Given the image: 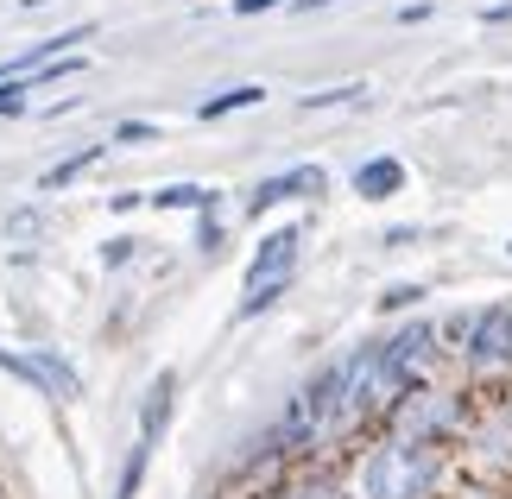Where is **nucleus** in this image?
Wrapping results in <instances>:
<instances>
[{"mask_svg": "<svg viewBox=\"0 0 512 499\" xmlns=\"http://www.w3.org/2000/svg\"><path fill=\"white\" fill-rule=\"evenodd\" d=\"M500 411H506V424H512V386H506V392H500Z\"/></svg>", "mask_w": 512, "mask_h": 499, "instance_id": "nucleus-27", "label": "nucleus"}, {"mask_svg": "<svg viewBox=\"0 0 512 499\" xmlns=\"http://www.w3.org/2000/svg\"><path fill=\"white\" fill-rule=\"evenodd\" d=\"M285 291H291V278H266V285H247V291H241V304H234V323H253V316H266Z\"/></svg>", "mask_w": 512, "mask_h": 499, "instance_id": "nucleus-14", "label": "nucleus"}, {"mask_svg": "<svg viewBox=\"0 0 512 499\" xmlns=\"http://www.w3.org/2000/svg\"><path fill=\"white\" fill-rule=\"evenodd\" d=\"M260 102H266V83H228V89H215V95L196 102V121H228V114H247Z\"/></svg>", "mask_w": 512, "mask_h": 499, "instance_id": "nucleus-12", "label": "nucleus"}, {"mask_svg": "<svg viewBox=\"0 0 512 499\" xmlns=\"http://www.w3.org/2000/svg\"><path fill=\"white\" fill-rule=\"evenodd\" d=\"M146 468H152V443H140V436H133V449H127V462H121V481H114V499H140Z\"/></svg>", "mask_w": 512, "mask_h": 499, "instance_id": "nucleus-15", "label": "nucleus"}, {"mask_svg": "<svg viewBox=\"0 0 512 499\" xmlns=\"http://www.w3.org/2000/svg\"><path fill=\"white\" fill-rule=\"evenodd\" d=\"M468 424H475V405H468L462 392L437 386V379H418V386L380 417V430L405 436V443H430V449H456L468 436Z\"/></svg>", "mask_w": 512, "mask_h": 499, "instance_id": "nucleus-2", "label": "nucleus"}, {"mask_svg": "<svg viewBox=\"0 0 512 499\" xmlns=\"http://www.w3.org/2000/svg\"><path fill=\"white\" fill-rule=\"evenodd\" d=\"M7 228H13V234H38V228H45V209H19Z\"/></svg>", "mask_w": 512, "mask_h": 499, "instance_id": "nucleus-23", "label": "nucleus"}, {"mask_svg": "<svg viewBox=\"0 0 512 499\" xmlns=\"http://www.w3.org/2000/svg\"><path fill=\"white\" fill-rule=\"evenodd\" d=\"M260 499H354V493H348L342 462H298V468H285Z\"/></svg>", "mask_w": 512, "mask_h": 499, "instance_id": "nucleus-6", "label": "nucleus"}, {"mask_svg": "<svg viewBox=\"0 0 512 499\" xmlns=\"http://www.w3.org/2000/svg\"><path fill=\"white\" fill-rule=\"evenodd\" d=\"M329 190V171L323 165H291V171H272L260 177V184L247 190V215L260 222V215H272L279 203H298V196H323Z\"/></svg>", "mask_w": 512, "mask_h": 499, "instance_id": "nucleus-5", "label": "nucleus"}, {"mask_svg": "<svg viewBox=\"0 0 512 499\" xmlns=\"http://www.w3.org/2000/svg\"><path fill=\"white\" fill-rule=\"evenodd\" d=\"M418 297H424V285H386V291H380V310H386V316L418 310Z\"/></svg>", "mask_w": 512, "mask_h": 499, "instance_id": "nucleus-19", "label": "nucleus"}, {"mask_svg": "<svg viewBox=\"0 0 512 499\" xmlns=\"http://www.w3.org/2000/svg\"><path fill=\"white\" fill-rule=\"evenodd\" d=\"M32 95H38V83H32V76H7V83H0V114H7V121H19V114H32Z\"/></svg>", "mask_w": 512, "mask_h": 499, "instance_id": "nucleus-16", "label": "nucleus"}, {"mask_svg": "<svg viewBox=\"0 0 512 499\" xmlns=\"http://www.w3.org/2000/svg\"><path fill=\"white\" fill-rule=\"evenodd\" d=\"M342 474L354 499H443L449 474H456V449H430V443H405L392 430H373L342 455Z\"/></svg>", "mask_w": 512, "mask_h": 499, "instance_id": "nucleus-1", "label": "nucleus"}, {"mask_svg": "<svg viewBox=\"0 0 512 499\" xmlns=\"http://www.w3.org/2000/svg\"><path fill=\"white\" fill-rule=\"evenodd\" d=\"M171 411H177V373L159 367V373H152V386H146V398H140V443H152V449L165 443Z\"/></svg>", "mask_w": 512, "mask_h": 499, "instance_id": "nucleus-8", "label": "nucleus"}, {"mask_svg": "<svg viewBox=\"0 0 512 499\" xmlns=\"http://www.w3.org/2000/svg\"><path fill=\"white\" fill-rule=\"evenodd\" d=\"M512 19V0H494V7H481V26H506Z\"/></svg>", "mask_w": 512, "mask_h": 499, "instance_id": "nucleus-25", "label": "nucleus"}, {"mask_svg": "<svg viewBox=\"0 0 512 499\" xmlns=\"http://www.w3.org/2000/svg\"><path fill=\"white\" fill-rule=\"evenodd\" d=\"M456 361L475 379H512V304H487V310L468 316Z\"/></svg>", "mask_w": 512, "mask_h": 499, "instance_id": "nucleus-3", "label": "nucleus"}, {"mask_svg": "<svg viewBox=\"0 0 512 499\" xmlns=\"http://www.w3.org/2000/svg\"><path fill=\"white\" fill-rule=\"evenodd\" d=\"M0 499H7V487H0Z\"/></svg>", "mask_w": 512, "mask_h": 499, "instance_id": "nucleus-29", "label": "nucleus"}, {"mask_svg": "<svg viewBox=\"0 0 512 499\" xmlns=\"http://www.w3.org/2000/svg\"><path fill=\"white\" fill-rule=\"evenodd\" d=\"M108 146H159V121H121L108 133Z\"/></svg>", "mask_w": 512, "mask_h": 499, "instance_id": "nucleus-17", "label": "nucleus"}, {"mask_svg": "<svg viewBox=\"0 0 512 499\" xmlns=\"http://www.w3.org/2000/svg\"><path fill=\"white\" fill-rule=\"evenodd\" d=\"M133 253H140V241H133V234H114V241H102V266H108V272H121Z\"/></svg>", "mask_w": 512, "mask_h": 499, "instance_id": "nucleus-20", "label": "nucleus"}, {"mask_svg": "<svg viewBox=\"0 0 512 499\" xmlns=\"http://www.w3.org/2000/svg\"><path fill=\"white\" fill-rule=\"evenodd\" d=\"M506 253H512V241H506Z\"/></svg>", "mask_w": 512, "mask_h": 499, "instance_id": "nucleus-30", "label": "nucleus"}, {"mask_svg": "<svg viewBox=\"0 0 512 499\" xmlns=\"http://www.w3.org/2000/svg\"><path fill=\"white\" fill-rule=\"evenodd\" d=\"M19 7H26V13H32V7H51V0H19Z\"/></svg>", "mask_w": 512, "mask_h": 499, "instance_id": "nucleus-28", "label": "nucleus"}, {"mask_svg": "<svg viewBox=\"0 0 512 499\" xmlns=\"http://www.w3.org/2000/svg\"><path fill=\"white\" fill-rule=\"evenodd\" d=\"M279 7H298V0H234V19H260V13H279Z\"/></svg>", "mask_w": 512, "mask_h": 499, "instance_id": "nucleus-21", "label": "nucleus"}, {"mask_svg": "<svg viewBox=\"0 0 512 499\" xmlns=\"http://www.w3.org/2000/svg\"><path fill=\"white\" fill-rule=\"evenodd\" d=\"M430 13H437V7H430V0H418V7H399V26H424Z\"/></svg>", "mask_w": 512, "mask_h": 499, "instance_id": "nucleus-24", "label": "nucleus"}, {"mask_svg": "<svg viewBox=\"0 0 512 499\" xmlns=\"http://www.w3.org/2000/svg\"><path fill=\"white\" fill-rule=\"evenodd\" d=\"M108 209H114V215H133V209H146V190H121V196H108Z\"/></svg>", "mask_w": 512, "mask_h": 499, "instance_id": "nucleus-22", "label": "nucleus"}, {"mask_svg": "<svg viewBox=\"0 0 512 499\" xmlns=\"http://www.w3.org/2000/svg\"><path fill=\"white\" fill-rule=\"evenodd\" d=\"M348 190L361 196V203H386V196H399V190H405V165H399L392 152H373V158H361V165H354Z\"/></svg>", "mask_w": 512, "mask_h": 499, "instance_id": "nucleus-9", "label": "nucleus"}, {"mask_svg": "<svg viewBox=\"0 0 512 499\" xmlns=\"http://www.w3.org/2000/svg\"><path fill=\"white\" fill-rule=\"evenodd\" d=\"M146 209H165V215H215V209H222V190H215V184H159V190H146Z\"/></svg>", "mask_w": 512, "mask_h": 499, "instance_id": "nucleus-11", "label": "nucleus"}, {"mask_svg": "<svg viewBox=\"0 0 512 499\" xmlns=\"http://www.w3.org/2000/svg\"><path fill=\"white\" fill-rule=\"evenodd\" d=\"M437 342H443V329H437V323H424V316H411V323H405V329H392L380 348H386L392 373H399L405 386H418V379H430V367H437V354H443Z\"/></svg>", "mask_w": 512, "mask_h": 499, "instance_id": "nucleus-4", "label": "nucleus"}, {"mask_svg": "<svg viewBox=\"0 0 512 499\" xmlns=\"http://www.w3.org/2000/svg\"><path fill=\"white\" fill-rule=\"evenodd\" d=\"M108 158V139H89V146H76V152H64L57 165H45L38 171V196H57V190H70L76 177H89L95 165Z\"/></svg>", "mask_w": 512, "mask_h": 499, "instance_id": "nucleus-10", "label": "nucleus"}, {"mask_svg": "<svg viewBox=\"0 0 512 499\" xmlns=\"http://www.w3.org/2000/svg\"><path fill=\"white\" fill-rule=\"evenodd\" d=\"M222 241H228V228H222V215H196V253H222Z\"/></svg>", "mask_w": 512, "mask_h": 499, "instance_id": "nucleus-18", "label": "nucleus"}, {"mask_svg": "<svg viewBox=\"0 0 512 499\" xmlns=\"http://www.w3.org/2000/svg\"><path fill=\"white\" fill-rule=\"evenodd\" d=\"M323 7H342V0H298L291 13H323Z\"/></svg>", "mask_w": 512, "mask_h": 499, "instance_id": "nucleus-26", "label": "nucleus"}, {"mask_svg": "<svg viewBox=\"0 0 512 499\" xmlns=\"http://www.w3.org/2000/svg\"><path fill=\"white\" fill-rule=\"evenodd\" d=\"M367 95H373L367 83H329V89H317V95H304L298 108H304V114H329V108H361Z\"/></svg>", "mask_w": 512, "mask_h": 499, "instance_id": "nucleus-13", "label": "nucleus"}, {"mask_svg": "<svg viewBox=\"0 0 512 499\" xmlns=\"http://www.w3.org/2000/svg\"><path fill=\"white\" fill-rule=\"evenodd\" d=\"M298 247H304V228H298V222L272 228L266 241L253 247V259H247V285H266V278H291V272H298Z\"/></svg>", "mask_w": 512, "mask_h": 499, "instance_id": "nucleus-7", "label": "nucleus"}]
</instances>
